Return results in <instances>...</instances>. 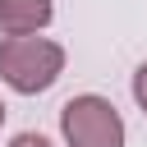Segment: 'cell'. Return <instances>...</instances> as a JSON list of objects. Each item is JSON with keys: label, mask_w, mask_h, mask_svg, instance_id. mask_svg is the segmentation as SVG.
Here are the masks:
<instances>
[{"label": "cell", "mask_w": 147, "mask_h": 147, "mask_svg": "<svg viewBox=\"0 0 147 147\" xmlns=\"http://www.w3.org/2000/svg\"><path fill=\"white\" fill-rule=\"evenodd\" d=\"M60 133L64 147H124V115L110 96L83 92L60 106Z\"/></svg>", "instance_id": "2"}, {"label": "cell", "mask_w": 147, "mask_h": 147, "mask_svg": "<svg viewBox=\"0 0 147 147\" xmlns=\"http://www.w3.org/2000/svg\"><path fill=\"white\" fill-rule=\"evenodd\" d=\"M51 18V0H0V37H37Z\"/></svg>", "instance_id": "3"}, {"label": "cell", "mask_w": 147, "mask_h": 147, "mask_svg": "<svg viewBox=\"0 0 147 147\" xmlns=\"http://www.w3.org/2000/svg\"><path fill=\"white\" fill-rule=\"evenodd\" d=\"M133 101L142 106V115H147V60L138 64V74H133Z\"/></svg>", "instance_id": "4"}, {"label": "cell", "mask_w": 147, "mask_h": 147, "mask_svg": "<svg viewBox=\"0 0 147 147\" xmlns=\"http://www.w3.org/2000/svg\"><path fill=\"white\" fill-rule=\"evenodd\" d=\"M0 129H5V101H0Z\"/></svg>", "instance_id": "6"}, {"label": "cell", "mask_w": 147, "mask_h": 147, "mask_svg": "<svg viewBox=\"0 0 147 147\" xmlns=\"http://www.w3.org/2000/svg\"><path fill=\"white\" fill-rule=\"evenodd\" d=\"M64 74V46L51 37H0V78L18 96L46 92Z\"/></svg>", "instance_id": "1"}, {"label": "cell", "mask_w": 147, "mask_h": 147, "mask_svg": "<svg viewBox=\"0 0 147 147\" xmlns=\"http://www.w3.org/2000/svg\"><path fill=\"white\" fill-rule=\"evenodd\" d=\"M9 147H51V138H41V133H18V138H9Z\"/></svg>", "instance_id": "5"}]
</instances>
